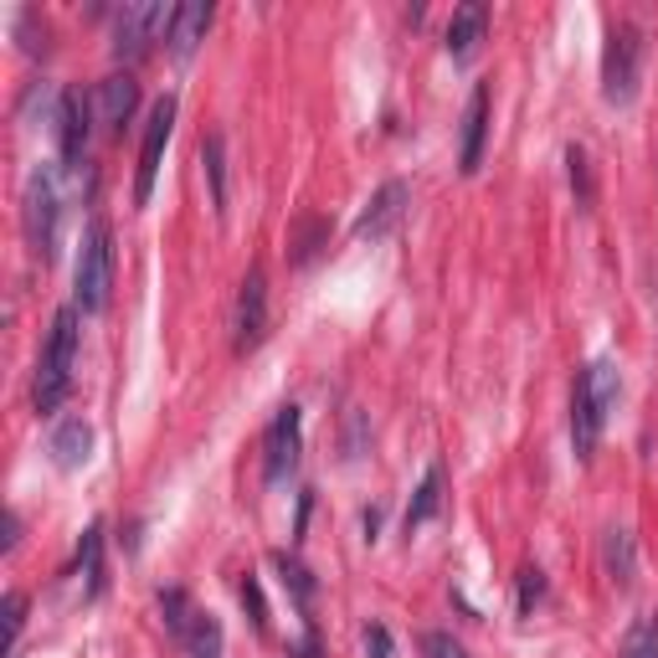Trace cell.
<instances>
[{"instance_id":"6da1fadb","label":"cell","mask_w":658,"mask_h":658,"mask_svg":"<svg viewBox=\"0 0 658 658\" xmlns=\"http://www.w3.org/2000/svg\"><path fill=\"white\" fill-rule=\"evenodd\" d=\"M618 397H622V381L612 361H592V366L576 370V386H571V442H576V458L597 453V438H602Z\"/></svg>"},{"instance_id":"7a4b0ae2","label":"cell","mask_w":658,"mask_h":658,"mask_svg":"<svg viewBox=\"0 0 658 658\" xmlns=\"http://www.w3.org/2000/svg\"><path fill=\"white\" fill-rule=\"evenodd\" d=\"M73 366H77V304L57 309L52 334H47V350H41V366H37V412H57L73 391Z\"/></svg>"},{"instance_id":"3957f363","label":"cell","mask_w":658,"mask_h":658,"mask_svg":"<svg viewBox=\"0 0 658 658\" xmlns=\"http://www.w3.org/2000/svg\"><path fill=\"white\" fill-rule=\"evenodd\" d=\"M109 289H113V232L103 217H93L83 227V247H77V273L73 293L83 314H103L109 309Z\"/></svg>"},{"instance_id":"277c9868","label":"cell","mask_w":658,"mask_h":658,"mask_svg":"<svg viewBox=\"0 0 658 658\" xmlns=\"http://www.w3.org/2000/svg\"><path fill=\"white\" fill-rule=\"evenodd\" d=\"M643 57H648V41L633 21H618L607 32V47H602V98L627 109L643 88Z\"/></svg>"},{"instance_id":"5b68a950","label":"cell","mask_w":658,"mask_h":658,"mask_svg":"<svg viewBox=\"0 0 658 658\" xmlns=\"http://www.w3.org/2000/svg\"><path fill=\"white\" fill-rule=\"evenodd\" d=\"M21 227L37 257H57V232H62V181H57V164H41L26 181L21 196Z\"/></svg>"},{"instance_id":"8992f818","label":"cell","mask_w":658,"mask_h":658,"mask_svg":"<svg viewBox=\"0 0 658 658\" xmlns=\"http://www.w3.org/2000/svg\"><path fill=\"white\" fill-rule=\"evenodd\" d=\"M170 21H175V5H164V0H129V5H119L113 11V57L119 62H139L155 41L170 37Z\"/></svg>"},{"instance_id":"52a82bcc","label":"cell","mask_w":658,"mask_h":658,"mask_svg":"<svg viewBox=\"0 0 658 658\" xmlns=\"http://www.w3.org/2000/svg\"><path fill=\"white\" fill-rule=\"evenodd\" d=\"M304 453V417L298 406H278V417L268 422V438H263V478L268 484H289Z\"/></svg>"},{"instance_id":"ba28073f","label":"cell","mask_w":658,"mask_h":658,"mask_svg":"<svg viewBox=\"0 0 658 658\" xmlns=\"http://www.w3.org/2000/svg\"><path fill=\"white\" fill-rule=\"evenodd\" d=\"M170 129H175V98L164 93L160 103L149 109V124H145V145H139V170H134V206H149V196H155V175H160L164 145H170Z\"/></svg>"},{"instance_id":"9c48e42d","label":"cell","mask_w":658,"mask_h":658,"mask_svg":"<svg viewBox=\"0 0 658 658\" xmlns=\"http://www.w3.org/2000/svg\"><path fill=\"white\" fill-rule=\"evenodd\" d=\"M232 345H237V355H247V350H257L263 340H268V273H263V263H253L247 268V278H242L237 289V319H232Z\"/></svg>"},{"instance_id":"30bf717a","label":"cell","mask_w":658,"mask_h":658,"mask_svg":"<svg viewBox=\"0 0 658 658\" xmlns=\"http://www.w3.org/2000/svg\"><path fill=\"white\" fill-rule=\"evenodd\" d=\"M57 145H62V160L68 164H83V149H88V134H93V93L83 88H62V103H57Z\"/></svg>"},{"instance_id":"8fae6325","label":"cell","mask_w":658,"mask_h":658,"mask_svg":"<svg viewBox=\"0 0 658 658\" xmlns=\"http://www.w3.org/2000/svg\"><path fill=\"white\" fill-rule=\"evenodd\" d=\"M406 206H412V185L406 181H386L376 196L366 202V211H361V221H355V237L361 242H381L391 237L397 227H402Z\"/></svg>"},{"instance_id":"7c38bea8","label":"cell","mask_w":658,"mask_h":658,"mask_svg":"<svg viewBox=\"0 0 658 658\" xmlns=\"http://www.w3.org/2000/svg\"><path fill=\"white\" fill-rule=\"evenodd\" d=\"M134 109H139V83L129 73H109L93 88V119H98L103 134H119L134 119Z\"/></svg>"},{"instance_id":"4fadbf2b","label":"cell","mask_w":658,"mask_h":658,"mask_svg":"<svg viewBox=\"0 0 658 658\" xmlns=\"http://www.w3.org/2000/svg\"><path fill=\"white\" fill-rule=\"evenodd\" d=\"M484 139H489V83H474L468 109H463V134H458V170L474 175L484 160Z\"/></svg>"},{"instance_id":"5bb4252c","label":"cell","mask_w":658,"mask_h":658,"mask_svg":"<svg viewBox=\"0 0 658 658\" xmlns=\"http://www.w3.org/2000/svg\"><path fill=\"white\" fill-rule=\"evenodd\" d=\"M484 26H489V5L484 0H463L453 11V21H448V57H474L478 41H484Z\"/></svg>"},{"instance_id":"9a60e30c","label":"cell","mask_w":658,"mask_h":658,"mask_svg":"<svg viewBox=\"0 0 658 658\" xmlns=\"http://www.w3.org/2000/svg\"><path fill=\"white\" fill-rule=\"evenodd\" d=\"M206 26H211V0H185L175 5V21H170V52L175 57H191L196 52V41L206 37Z\"/></svg>"},{"instance_id":"2e32d148","label":"cell","mask_w":658,"mask_h":658,"mask_svg":"<svg viewBox=\"0 0 658 658\" xmlns=\"http://www.w3.org/2000/svg\"><path fill=\"white\" fill-rule=\"evenodd\" d=\"M52 463L57 468H83L93 453V427L83 417H68V422H57V432H52Z\"/></svg>"},{"instance_id":"e0dca14e","label":"cell","mask_w":658,"mask_h":658,"mask_svg":"<svg viewBox=\"0 0 658 658\" xmlns=\"http://www.w3.org/2000/svg\"><path fill=\"white\" fill-rule=\"evenodd\" d=\"M602 561H607V576H612L618 586L638 582V546H633V535L618 531V525L602 535Z\"/></svg>"},{"instance_id":"ac0fdd59","label":"cell","mask_w":658,"mask_h":658,"mask_svg":"<svg viewBox=\"0 0 658 658\" xmlns=\"http://www.w3.org/2000/svg\"><path fill=\"white\" fill-rule=\"evenodd\" d=\"M202 164H206V181H211V211L227 217V139L221 134L202 139Z\"/></svg>"},{"instance_id":"d6986e66","label":"cell","mask_w":658,"mask_h":658,"mask_svg":"<svg viewBox=\"0 0 658 658\" xmlns=\"http://www.w3.org/2000/svg\"><path fill=\"white\" fill-rule=\"evenodd\" d=\"M438 510H442V468L432 463V468L422 474L417 493H412V504H406V535L417 531V525H427V520H432Z\"/></svg>"},{"instance_id":"ffe728a7","label":"cell","mask_w":658,"mask_h":658,"mask_svg":"<svg viewBox=\"0 0 658 658\" xmlns=\"http://www.w3.org/2000/svg\"><path fill=\"white\" fill-rule=\"evenodd\" d=\"M160 612H164V627H170V633H175V638H191V627H196V618H202V612H196V607H191V597H185L181 586H164L160 592Z\"/></svg>"},{"instance_id":"44dd1931","label":"cell","mask_w":658,"mask_h":658,"mask_svg":"<svg viewBox=\"0 0 658 658\" xmlns=\"http://www.w3.org/2000/svg\"><path fill=\"white\" fill-rule=\"evenodd\" d=\"M77 566H83V576H88V597H98V592H103V525H88V531H83Z\"/></svg>"},{"instance_id":"7402d4cb","label":"cell","mask_w":658,"mask_h":658,"mask_svg":"<svg viewBox=\"0 0 658 658\" xmlns=\"http://www.w3.org/2000/svg\"><path fill=\"white\" fill-rule=\"evenodd\" d=\"M325 242H329V221L325 217H304L298 227H293V237H289V257H293V263H309Z\"/></svg>"},{"instance_id":"603a6c76","label":"cell","mask_w":658,"mask_h":658,"mask_svg":"<svg viewBox=\"0 0 658 658\" xmlns=\"http://www.w3.org/2000/svg\"><path fill=\"white\" fill-rule=\"evenodd\" d=\"M273 566H278V576H283V586L293 592V602H298V612H309V602H314V576L298 561H293L289 550H278L273 556Z\"/></svg>"},{"instance_id":"cb8c5ba5","label":"cell","mask_w":658,"mask_h":658,"mask_svg":"<svg viewBox=\"0 0 658 658\" xmlns=\"http://www.w3.org/2000/svg\"><path fill=\"white\" fill-rule=\"evenodd\" d=\"M618 658H658V618H643L622 633Z\"/></svg>"},{"instance_id":"d4e9b609","label":"cell","mask_w":658,"mask_h":658,"mask_svg":"<svg viewBox=\"0 0 658 658\" xmlns=\"http://www.w3.org/2000/svg\"><path fill=\"white\" fill-rule=\"evenodd\" d=\"M185 654H191V658H221V622L211 618V612L196 618L191 638H185Z\"/></svg>"},{"instance_id":"484cf974","label":"cell","mask_w":658,"mask_h":658,"mask_svg":"<svg viewBox=\"0 0 658 658\" xmlns=\"http://www.w3.org/2000/svg\"><path fill=\"white\" fill-rule=\"evenodd\" d=\"M566 175H571V191H576V206H592L597 185H592V160H586L582 145H566Z\"/></svg>"},{"instance_id":"4316f807","label":"cell","mask_w":658,"mask_h":658,"mask_svg":"<svg viewBox=\"0 0 658 658\" xmlns=\"http://www.w3.org/2000/svg\"><path fill=\"white\" fill-rule=\"evenodd\" d=\"M242 607H247V618H253L257 633H268V602H263V586H257L253 571L242 576Z\"/></svg>"},{"instance_id":"83f0119b","label":"cell","mask_w":658,"mask_h":658,"mask_svg":"<svg viewBox=\"0 0 658 658\" xmlns=\"http://www.w3.org/2000/svg\"><path fill=\"white\" fill-rule=\"evenodd\" d=\"M540 597H546V571L525 566V571H520V612H531Z\"/></svg>"},{"instance_id":"f1b7e54d","label":"cell","mask_w":658,"mask_h":658,"mask_svg":"<svg viewBox=\"0 0 658 658\" xmlns=\"http://www.w3.org/2000/svg\"><path fill=\"white\" fill-rule=\"evenodd\" d=\"M422 654H427V658H468L453 633H427V638H422Z\"/></svg>"},{"instance_id":"f546056e","label":"cell","mask_w":658,"mask_h":658,"mask_svg":"<svg viewBox=\"0 0 658 658\" xmlns=\"http://www.w3.org/2000/svg\"><path fill=\"white\" fill-rule=\"evenodd\" d=\"M21 627H26V597L21 592H5V633H11V648H16Z\"/></svg>"},{"instance_id":"4dcf8cb0","label":"cell","mask_w":658,"mask_h":658,"mask_svg":"<svg viewBox=\"0 0 658 658\" xmlns=\"http://www.w3.org/2000/svg\"><path fill=\"white\" fill-rule=\"evenodd\" d=\"M366 654L370 658H391V633H386L381 622H370L366 627Z\"/></svg>"},{"instance_id":"1f68e13d","label":"cell","mask_w":658,"mask_h":658,"mask_svg":"<svg viewBox=\"0 0 658 658\" xmlns=\"http://www.w3.org/2000/svg\"><path fill=\"white\" fill-rule=\"evenodd\" d=\"M289 658H319V638H314V627H304V638H298V648H289Z\"/></svg>"},{"instance_id":"d6a6232c","label":"cell","mask_w":658,"mask_h":658,"mask_svg":"<svg viewBox=\"0 0 658 658\" xmlns=\"http://www.w3.org/2000/svg\"><path fill=\"white\" fill-rule=\"evenodd\" d=\"M16 540H21V514L11 510L5 514V550H16Z\"/></svg>"},{"instance_id":"836d02e7","label":"cell","mask_w":658,"mask_h":658,"mask_svg":"<svg viewBox=\"0 0 658 658\" xmlns=\"http://www.w3.org/2000/svg\"><path fill=\"white\" fill-rule=\"evenodd\" d=\"M376 531H381V510L370 504V510H366V540H376Z\"/></svg>"}]
</instances>
